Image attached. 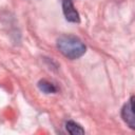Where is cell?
<instances>
[{"mask_svg":"<svg viewBox=\"0 0 135 135\" xmlns=\"http://www.w3.org/2000/svg\"><path fill=\"white\" fill-rule=\"evenodd\" d=\"M121 117L123 121L131 128L135 129V115H134V96H132L128 102L121 109Z\"/></svg>","mask_w":135,"mask_h":135,"instance_id":"obj_2","label":"cell"},{"mask_svg":"<svg viewBox=\"0 0 135 135\" xmlns=\"http://www.w3.org/2000/svg\"><path fill=\"white\" fill-rule=\"evenodd\" d=\"M62 11L64 14V17L70 22H79L80 17L78 12L76 11L72 0H63L62 1Z\"/></svg>","mask_w":135,"mask_h":135,"instance_id":"obj_3","label":"cell"},{"mask_svg":"<svg viewBox=\"0 0 135 135\" xmlns=\"http://www.w3.org/2000/svg\"><path fill=\"white\" fill-rule=\"evenodd\" d=\"M58 50L70 59H77L85 53V44L76 36L63 35L57 40Z\"/></svg>","mask_w":135,"mask_h":135,"instance_id":"obj_1","label":"cell"},{"mask_svg":"<svg viewBox=\"0 0 135 135\" xmlns=\"http://www.w3.org/2000/svg\"><path fill=\"white\" fill-rule=\"evenodd\" d=\"M65 129L66 131L72 134V135H79V134H84V130L82 129V127L78 123H76L75 121H68L65 123Z\"/></svg>","mask_w":135,"mask_h":135,"instance_id":"obj_4","label":"cell"},{"mask_svg":"<svg viewBox=\"0 0 135 135\" xmlns=\"http://www.w3.org/2000/svg\"><path fill=\"white\" fill-rule=\"evenodd\" d=\"M38 88H39L40 91H42L45 94H53V93H56L57 92L56 86L52 82H50L47 80H44V79L43 80H40L38 82Z\"/></svg>","mask_w":135,"mask_h":135,"instance_id":"obj_5","label":"cell"}]
</instances>
